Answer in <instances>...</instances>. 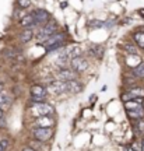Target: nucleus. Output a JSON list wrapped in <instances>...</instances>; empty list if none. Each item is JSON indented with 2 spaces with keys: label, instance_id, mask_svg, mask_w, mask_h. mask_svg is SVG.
I'll return each instance as SVG.
<instances>
[{
  "label": "nucleus",
  "instance_id": "nucleus-26",
  "mask_svg": "<svg viewBox=\"0 0 144 151\" xmlns=\"http://www.w3.org/2000/svg\"><path fill=\"white\" fill-rule=\"evenodd\" d=\"M132 148H133L134 151H141V148H140V146L137 144V143H134L133 146H132Z\"/></svg>",
  "mask_w": 144,
  "mask_h": 151
},
{
  "label": "nucleus",
  "instance_id": "nucleus-13",
  "mask_svg": "<svg viewBox=\"0 0 144 151\" xmlns=\"http://www.w3.org/2000/svg\"><path fill=\"white\" fill-rule=\"evenodd\" d=\"M11 104V98L6 94V92H3V90L0 91V108H9Z\"/></svg>",
  "mask_w": 144,
  "mask_h": 151
},
{
  "label": "nucleus",
  "instance_id": "nucleus-4",
  "mask_svg": "<svg viewBox=\"0 0 144 151\" xmlns=\"http://www.w3.org/2000/svg\"><path fill=\"white\" fill-rule=\"evenodd\" d=\"M32 136L38 141H48L52 137V127H35L32 130Z\"/></svg>",
  "mask_w": 144,
  "mask_h": 151
},
{
  "label": "nucleus",
  "instance_id": "nucleus-17",
  "mask_svg": "<svg viewBox=\"0 0 144 151\" xmlns=\"http://www.w3.org/2000/svg\"><path fill=\"white\" fill-rule=\"evenodd\" d=\"M133 74L137 76L139 78H144V63H139L133 69Z\"/></svg>",
  "mask_w": 144,
  "mask_h": 151
},
{
  "label": "nucleus",
  "instance_id": "nucleus-27",
  "mask_svg": "<svg viewBox=\"0 0 144 151\" xmlns=\"http://www.w3.org/2000/svg\"><path fill=\"white\" fill-rule=\"evenodd\" d=\"M22 151H37V150H34L32 147H24V148H22Z\"/></svg>",
  "mask_w": 144,
  "mask_h": 151
},
{
  "label": "nucleus",
  "instance_id": "nucleus-6",
  "mask_svg": "<svg viewBox=\"0 0 144 151\" xmlns=\"http://www.w3.org/2000/svg\"><path fill=\"white\" fill-rule=\"evenodd\" d=\"M71 67H73V70L81 73V71H84L87 67H88V63H87V60L83 59L81 56H76V58L71 59Z\"/></svg>",
  "mask_w": 144,
  "mask_h": 151
},
{
  "label": "nucleus",
  "instance_id": "nucleus-22",
  "mask_svg": "<svg viewBox=\"0 0 144 151\" xmlns=\"http://www.w3.org/2000/svg\"><path fill=\"white\" fill-rule=\"evenodd\" d=\"M136 129L139 130V132L141 133V134H144V120H141V119H140V120H139V123L136 124Z\"/></svg>",
  "mask_w": 144,
  "mask_h": 151
},
{
  "label": "nucleus",
  "instance_id": "nucleus-5",
  "mask_svg": "<svg viewBox=\"0 0 144 151\" xmlns=\"http://www.w3.org/2000/svg\"><path fill=\"white\" fill-rule=\"evenodd\" d=\"M34 20H35V25H43L49 21V13L48 11L42 10V9H38L32 13Z\"/></svg>",
  "mask_w": 144,
  "mask_h": 151
},
{
  "label": "nucleus",
  "instance_id": "nucleus-1",
  "mask_svg": "<svg viewBox=\"0 0 144 151\" xmlns=\"http://www.w3.org/2000/svg\"><path fill=\"white\" fill-rule=\"evenodd\" d=\"M53 113V106L45 102H32L30 106V115L34 118H39L43 115H52Z\"/></svg>",
  "mask_w": 144,
  "mask_h": 151
},
{
  "label": "nucleus",
  "instance_id": "nucleus-16",
  "mask_svg": "<svg viewBox=\"0 0 144 151\" xmlns=\"http://www.w3.org/2000/svg\"><path fill=\"white\" fill-rule=\"evenodd\" d=\"M66 55H67V58H69V59H73V58H76V56H80V55H81V49L78 48V46L70 48L69 50L66 52Z\"/></svg>",
  "mask_w": 144,
  "mask_h": 151
},
{
  "label": "nucleus",
  "instance_id": "nucleus-20",
  "mask_svg": "<svg viewBox=\"0 0 144 151\" xmlns=\"http://www.w3.org/2000/svg\"><path fill=\"white\" fill-rule=\"evenodd\" d=\"M17 3H18V7L28 9V7L31 6V0H17Z\"/></svg>",
  "mask_w": 144,
  "mask_h": 151
},
{
  "label": "nucleus",
  "instance_id": "nucleus-18",
  "mask_svg": "<svg viewBox=\"0 0 144 151\" xmlns=\"http://www.w3.org/2000/svg\"><path fill=\"white\" fill-rule=\"evenodd\" d=\"M91 55L98 58V59H101L102 56H104V48L102 46H92L91 48Z\"/></svg>",
  "mask_w": 144,
  "mask_h": 151
},
{
  "label": "nucleus",
  "instance_id": "nucleus-12",
  "mask_svg": "<svg viewBox=\"0 0 144 151\" xmlns=\"http://www.w3.org/2000/svg\"><path fill=\"white\" fill-rule=\"evenodd\" d=\"M127 115L130 119H134V120H140V119H144V108L143 106H139L136 109H130L127 111Z\"/></svg>",
  "mask_w": 144,
  "mask_h": 151
},
{
  "label": "nucleus",
  "instance_id": "nucleus-14",
  "mask_svg": "<svg viewBox=\"0 0 144 151\" xmlns=\"http://www.w3.org/2000/svg\"><path fill=\"white\" fill-rule=\"evenodd\" d=\"M21 25L24 28H31L35 25V20H34V16L32 14H28V16L22 17L21 18Z\"/></svg>",
  "mask_w": 144,
  "mask_h": 151
},
{
  "label": "nucleus",
  "instance_id": "nucleus-33",
  "mask_svg": "<svg viewBox=\"0 0 144 151\" xmlns=\"http://www.w3.org/2000/svg\"><path fill=\"white\" fill-rule=\"evenodd\" d=\"M120 151H125V150H123V148H120Z\"/></svg>",
  "mask_w": 144,
  "mask_h": 151
},
{
  "label": "nucleus",
  "instance_id": "nucleus-8",
  "mask_svg": "<svg viewBox=\"0 0 144 151\" xmlns=\"http://www.w3.org/2000/svg\"><path fill=\"white\" fill-rule=\"evenodd\" d=\"M49 91L50 92H55V94H62V92L67 91V88H66V81H53L50 86H49Z\"/></svg>",
  "mask_w": 144,
  "mask_h": 151
},
{
  "label": "nucleus",
  "instance_id": "nucleus-32",
  "mask_svg": "<svg viewBox=\"0 0 144 151\" xmlns=\"http://www.w3.org/2000/svg\"><path fill=\"white\" fill-rule=\"evenodd\" d=\"M141 106H143V108H144V101H143V102H141Z\"/></svg>",
  "mask_w": 144,
  "mask_h": 151
},
{
  "label": "nucleus",
  "instance_id": "nucleus-21",
  "mask_svg": "<svg viewBox=\"0 0 144 151\" xmlns=\"http://www.w3.org/2000/svg\"><path fill=\"white\" fill-rule=\"evenodd\" d=\"M63 45V42H59V43H53L50 46H46V52H52V50H58L60 46Z\"/></svg>",
  "mask_w": 144,
  "mask_h": 151
},
{
  "label": "nucleus",
  "instance_id": "nucleus-7",
  "mask_svg": "<svg viewBox=\"0 0 144 151\" xmlns=\"http://www.w3.org/2000/svg\"><path fill=\"white\" fill-rule=\"evenodd\" d=\"M55 124V120L50 115H43V116H39L35 120V126L37 127H52Z\"/></svg>",
  "mask_w": 144,
  "mask_h": 151
},
{
  "label": "nucleus",
  "instance_id": "nucleus-24",
  "mask_svg": "<svg viewBox=\"0 0 144 151\" xmlns=\"http://www.w3.org/2000/svg\"><path fill=\"white\" fill-rule=\"evenodd\" d=\"M104 25H105V22H102V21H92L91 22V27H94V28L95 27L99 28V27H104Z\"/></svg>",
  "mask_w": 144,
  "mask_h": 151
},
{
  "label": "nucleus",
  "instance_id": "nucleus-15",
  "mask_svg": "<svg viewBox=\"0 0 144 151\" xmlns=\"http://www.w3.org/2000/svg\"><path fill=\"white\" fill-rule=\"evenodd\" d=\"M133 39L134 42L137 43V46L141 49H144V31H139L133 35Z\"/></svg>",
  "mask_w": 144,
  "mask_h": 151
},
{
  "label": "nucleus",
  "instance_id": "nucleus-30",
  "mask_svg": "<svg viewBox=\"0 0 144 151\" xmlns=\"http://www.w3.org/2000/svg\"><path fill=\"white\" fill-rule=\"evenodd\" d=\"M141 151H144V140H143V148H141Z\"/></svg>",
  "mask_w": 144,
  "mask_h": 151
},
{
  "label": "nucleus",
  "instance_id": "nucleus-3",
  "mask_svg": "<svg viewBox=\"0 0 144 151\" xmlns=\"http://www.w3.org/2000/svg\"><path fill=\"white\" fill-rule=\"evenodd\" d=\"M56 29H58V25L55 22H46V24H43V27L41 28V31L38 34V41L43 43Z\"/></svg>",
  "mask_w": 144,
  "mask_h": 151
},
{
  "label": "nucleus",
  "instance_id": "nucleus-10",
  "mask_svg": "<svg viewBox=\"0 0 144 151\" xmlns=\"http://www.w3.org/2000/svg\"><path fill=\"white\" fill-rule=\"evenodd\" d=\"M66 88H67V91H69V92L77 94V92H80L81 90H83V86H81L78 81H76L74 78H73V80L66 81Z\"/></svg>",
  "mask_w": 144,
  "mask_h": 151
},
{
  "label": "nucleus",
  "instance_id": "nucleus-9",
  "mask_svg": "<svg viewBox=\"0 0 144 151\" xmlns=\"http://www.w3.org/2000/svg\"><path fill=\"white\" fill-rule=\"evenodd\" d=\"M63 41H64V34L58 32V34H52V35L43 42V45H45V48H46V46H50V45H53V43L63 42Z\"/></svg>",
  "mask_w": 144,
  "mask_h": 151
},
{
  "label": "nucleus",
  "instance_id": "nucleus-28",
  "mask_svg": "<svg viewBox=\"0 0 144 151\" xmlns=\"http://www.w3.org/2000/svg\"><path fill=\"white\" fill-rule=\"evenodd\" d=\"M1 118H3V109L0 108V119H1Z\"/></svg>",
  "mask_w": 144,
  "mask_h": 151
},
{
  "label": "nucleus",
  "instance_id": "nucleus-23",
  "mask_svg": "<svg viewBox=\"0 0 144 151\" xmlns=\"http://www.w3.org/2000/svg\"><path fill=\"white\" fill-rule=\"evenodd\" d=\"M9 147V140H1L0 141V151H4Z\"/></svg>",
  "mask_w": 144,
  "mask_h": 151
},
{
  "label": "nucleus",
  "instance_id": "nucleus-29",
  "mask_svg": "<svg viewBox=\"0 0 144 151\" xmlns=\"http://www.w3.org/2000/svg\"><path fill=\"white\" fill-rule=\"evenodd\" d=\"M3 90V84H1V81H0V91Z\"/></svg>",
  "mask_w": 144,
  "mask_h": 151
},
{
  "label": "nucleus",
  "instance_id": "nucleus-2",
  "mask_svg": "<svg viewBox=\"0 0 144 151\" xmlns=\"http://www.w3.org/2000/svg\"><path fill=\"white\" fill-rule=\"evenodd\" d=\"M46 95H48V91L42 86L31 87V102H45Z\"/></svg>",
  "mask_w": 144,
  "mask_h": 151
},
{
  "label": "nucleus",
  "instance_id": "nucleus-31",
  "mask_svg": "<svg viewBox=\"0 0 144 151\" xmlns=\"http://www.w3.org/2000/svg\"><path fill=\"white\" fill-rule=\"evenodd\" d=\"M127 151H134V150H133V148H132V147H130V148H129V150H127Z\"/></svg>",
  "mask_w": 144,
  "mask_h": 151
},
{
  "label": "nucleus",
  "instance_id": "nucleus-11",
  "mask_svg": "<svg viewBox=\"0 0 144 151\" xmlns=\"http://www.w3.org/2000/svg\"><path fill=\"white\" fill-rule=\"evenodd\" d=\"M58 77L62 81H69V80H73V78H74L76 73H74V70H70V69H62V70L59 71Z\"/></svg>",
  "mask_w": 144,
  "mask_h": 151
},
{
  "label": "nucleus",
  "instance_id": "nucleus-25",
  "mask_svg": "<svg viewBox=\"0 0 144 151\" xmlns=\"http://www.w3.org/2000/svg\"><path fill=\"white\" fill-rule=\"evenodd\" d=\"M126 50H127V52H130L132 55H137V50H136V49H134V46H132V45H127V46H126Z\"/></svg>",
  "mask_w": 144,
  "mask_h": 151
},
{
  "label": "nucleus",
  "instance_id": "nucleus-19",
  "mask_svg": "<svg viewBox=\"0 0 144 151\" xmlns=\"http://www.w3.org/2000/svg\"><path fill=\"white\" fill-rule=\"evenodd\" d=\"M20 39H21V42H30L32 39V31L30 28H27V29L21 34V38H20Z\"/></svg>",
  "mask_w": 144,
  "mask_h": 151
}]
</instances>
